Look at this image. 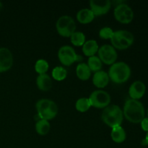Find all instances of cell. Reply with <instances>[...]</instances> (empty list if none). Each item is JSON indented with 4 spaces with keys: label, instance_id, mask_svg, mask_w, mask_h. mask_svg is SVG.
Returning a JSON list of instances; mask_svg holds the SVG:
<instances>
[{
    "label": "cell",
    "instance_id": "cell-1",
    "mask_svg": "<svg viewBox=\"0 0 148 148\" xmlns=\"http://www.w3.org/2000/svg\"><path fill=\"white\" fill-rule=\"evenodd\" d=\"M123 114L130 122L138 124L145 118V111L141 102L130 98L124 103Z\"/></svg>",
    "mask_w": 148,
    "mask_h": 148
},
{
    "label": "cell",
    "instance_id": "cell-2",
    "mask_svg": "<svg viewBox=\"0 0 148 148\" xmlns=\"http://www.w3.org/2000/svg\"><path fill=\"white\" fill-rule=\"evenodd\" d=\"M101 118L103 121L108 127L114 128L121 125L124 119V114L119 106L109 105L103 111Z\"/></svg>",
    "mask_w": 148,
    "mask_h": 148
},
{
    "label": "cell",
    "instance_id": "cell-3",
    "mask_svg": "<svg viewBox=\"0 0 148 148\" xmlns=\"http://www.w3.org/2000/svg\"><path fill=\"white\" fill-rule=\"evenodd\" d=\"M131 69L125 62H115L111 65L108 72L109 79L117 84L126 82L130 77Z\"/></svg>",
    "mask_w": 148,
    "mask_h": 148
},
{
    "label": "cell",
    "instance_id": "cell-4",
    "mask_svg": "<svg viewBox=\"0 0 148 148\" xmlns=\"http://www.w3.org/2000/svg\"><path fill=\"white\" fill-rule=\"evenodd\" d=\"M38 116L40 119H53L58 114V106L53 101L46 98L40 99L36 103Z\"/></svg>",
    "mask_w": 148,
    "mask_h": 148
},
{
    "label": "cell",
    "instance_id": "cell-5",
    "mask_svg": "<svg viewBox=\"0 0 148 148\" xmlns=\"http://www.w3.org/2000/svg\"><path fill=\"white\" fill-rule=\"evenodd\" d=\"M134 37L132 33L127 30L114 31L111 38L112 46L114 49L124 50L128 49L134 43Z\"/></svg>",
    "mask_w": 148,
    "mask_h": 148
},
{
    "label": "cell",
    "instance_id": "cell-6",
    "mask_svg": "<svg viewBox=\"0 0 148 148\" xmlns=\"http://www.w3.org/2000/svg\"><path fill=\"white\" fill-rule=\"evenodd\" d=\"M56 30L63 37H70L75 32L76 23L71 16L63 15L58 19L56 23Z\"/></svg>",
    "mask_w": 148,
    "mask_h": 148
},
{
    "label": "cell",
    "instance_id": "cell-7",
    "mask_svg": "<svg viewBox=\"0 0 148 148\" xmlns=\"http://www.w3.org/2000/svg\"><path fill=\"white\" fill-rule=\"evenodd\" d=\"M91 106L98 108H105L111 103V96L106 91L98 90L90 94L89 98Z\"/></svg>",
    "mask_w": 148,
    "mask_h": 148
},
{
    "label": "cell",
    "instance_id": "cell-8",
    "mask_svg": "<svg viewBox=\"0 0 148 148\" xmlns=\"http://www.w3.org/2000/svg\"><path fill=\"white\" fill-rule=\"evenodd\" d=\"M114 14L116 20L123 24L131 23L134 18V12L132 8L124 3H120L116 6Z\"/></svg>",
    "mask_w": 148,
    "mask_h": 148
},
{
    "label": "cell",
    "instance_id": "cell-9",
    "mask_svg": "<svg viewBox=\"0 0 148 148\" xmlns=\"http://www.w3.org/2000/svg\"><path fill=\"white\" fill-rule=\"evenodd\" d=\"M58 57L61 63L65 66H70L82 58L77 54L75 49L70 46H62L58 51Z\"/></svg>",
    "mask_w": 148,
    "mask_h": 148
},
{
    "label": "cell",
    "instance_id": "cell-10",
    "mask_svg": "<svg viewBox=\"0 0 148 148\" xmlns=\"http://www.w3.org/2000/svg\"><path fill=\"white\" fill-rule=\"evenodd\" d=\"M98 57L103 63L112 65L117 59V52L111 45L105 44L98 49Z\"/></svg>",
    "mask_w": 148,
    "mask_h": 148
},
{
    "label": "cell",
    "instance_id": "cell-11",
    "mask_svg": "<svg viewBox=\"0 0 148 148\" xmlns=\"http://www.w3.org/2000/svg\"><path fill=\"white\" fill-rule=\"evenodd\" d=\"M90 7L95 16H100L108 12L111 7V2L109 0H91Z\"/></svg>",
    "mask_w": 148,
    "mask_h": 148
},
{
    "label": "cell",
    "instance_id": "cell-12",
    "mask_svg": "<svg viewBox=\"0 0 148 148\" xmlns=\"http://www.w3.org/2000/svg\"><path fill=\"white\" fill-rule=\"evenodd\" d=\"M13 64V56L7 48H0V72H7Z\"/></svg>",
    "mask_w": 148,
    "mask_h": 148
},
{
    "label": "cell",
    "instance_id": "cell-13",
    "mask_svg": "<svg viewBox=\"0 0 148 148\" xmlns=\"http://www.w3.org/2000/svg\"><path fill=\"white\" fill-rule=\"evenodd\" d=\"M146 92V86L143 82L140 80H137L133 82L129 89V94L132 99L137 100L140 99L144 96Z\"/></svg>",
    "mask_w": 148,
    "mask_h": 148
},
{
    "label": "cell",
    "instance_id": "cell-14",
    "mask_svg": "<svg viewBox=\"0 0 148 148\" xmlns=\"http://www.w3.org/2000/svg\"><path fill=\"white\" fill-rule=\"evenodd\" d=\"M110 79L108 74L104 71H98L95 72L92 77V82L98 88H103L107 86Z\"/></svg>",
    "mask_w": 148,
    "mask_h": 148
},
{
    "label": "cell",
    "instance_id": "cell-15",
    "mask_svg": "<svg viewBox=\"0 0 148 148\" xmlns=\"http://www.w3.org/2000/svg\"><path fill=\"white\" fill-rule=\"evenodd\" d=\"M37 86L40 90L48 91L51 88L52 80L51 77L47 74L39 75L36 79Z\"/></svg>",
    "mask_w": 148,
    "mask_h": 148
},
{
    "label": "cell",
    "instance_id": "cell-16",
    "mask_svg": "<svg viewBox=\"0 0 148 148\" xmlns=\"http://www.w3.org/2000/svg\"><path fill=\"white\" fill-rule=\"evenodd\" d=\"M95 18V14H93L90 9H82L78 11L77 14V19L82 24H88L91 23Z\"/></svg>",
    "mask_w": 148,
    "mask_h": 148
},
{
    "label": "cell",
    "instance_id": "cell-17",
    "mask_svg": "<svg viewBox=\"0 0 148 148\" xmlns=\"http://www.w3.org/2000/svg\"><path fill=\"white\" fill-rule=\"evenodd\" d=\"M98 44L95 40H87L82 46V51L84 54L89 57L95 56V53H98Z\"/></svg>",
    "mask_w": 148,
    "mask_h": 148
},
{
    "label": "cell",
    "instance_id": "cell-18",
    "mask_svg": "<svg viewBox=\"0 0 148 148\" xmlns=\"http://www.w3.org/2000/svg\"><path fill=\"white\" fill-rule=\"evenodd\" d=\"M76 75L81 80H88L91 75V71L85 63H79L77 66Z\"/></svg>",
    "mask_w": 148,
    "mask_h": 148
},
{
    "label": "cell",
    "instance_id": "cell-19",
    "mask_svg": "<svg viewBox=\"0 0 148 148\" xmlns=\"http://www.w3.org/2000/svg\"><path fill=\"white\" fill-rule=\"evenodd\" d=\"M111 136L113 141L116 143H123L125 141L126 138H127V134H126L125 130L123 129V127H121V126L112 128Z\"/></svg>",
    "mask_w": 148,
    "mask_h": 148
},
{
    "label": "cell",
    "instance_id": "cell-20",
    "mask_svg": "<svg viewBox=\"0 0 148 148\" xmlns=\"http://www.w3.org/2000/svg\"><path fill=\"white\" fill-rule=\"evenodd\" d=\"M51 130V124L49 121L44 119H40L37 121L36 124V130L40 135H46Z\"/></svg>",
    "mask_w": 148,
    "mask_h": 148
},
{
    "label": "cell",
    "instance_id": "cell-21",
    "mask_svg": "<svg viewBox=\"0 0 148 148\" xmlns=\"http://www.w3.org/2000/svg\"><path fill=\"white\" fill-rule=\"evenodd\" d=\"M88 66L90 68L91 72H97L98 71H101L103 66V62L98 56H93L89 57L88 61Z\"/></svg>",
    "mask_w": 148,
    "mask_h": 148
},
{
    "label": "cell",
    "instance_id": "cell-22",
    "mask_svg": "<svg viewBox=\"0 0 148 148\" xmlns=\"http://www.w3.org/2000/svg\"><path fill=\"white\" fill-rule=\"evenodd\" d=\"M75 107H76V109L78 111H79V112H86L91 107V104L89 101V98H82L78 99L77 101L76 104H75Z\"/></svg>",
    "mask_w": 148,
    "mask_h": 148
},
{
    "label": "cell",
    "instance_id": "cell-23",
    "mask_svg": "<svg viewBox=\"0 0 148 148\" xmlns=\"http://www.w3.org/2000/svg\"><path fill=\"white\" fill-rule=\"evenodd\" d=\"M71 42L75 46H82L85 43V36L82 32L75 31L70 36Z\"/></svg>",
    "mask_w": 148,
    "mask_h": 148
},
{
    "label": "cell",
    "instance_id": "cell-24",
    "mask_svg": "<svg viewBox=\"0 0 148 148\" xmlns=\"http://www.w3.org/2000/svg\"><path fill=\"white\" fill-rule=\"evenodd\" d=\"M67 71L62 66H56L52 70V77L57 81H62L66 77Z\"/></svg>",
    "mask_w": 148,
    "mask_h": 148
},
{
    "label": "cell",
    "instance_id": "cell-25",
    "mask_svg": "<svg viewBox=\"0 0 148 148\" xmlns=\"http://www.w3.org/2000/svg\"><path fill=\"white\" fill-rule=\"evenodd\" d=\"M35 69L39 75L46 74L49 69V63L44 59H39L35 64Z\"/></svg>",
    "mask_w": 148,
    "mask_h": 148
},
{
    "label": "cell",
    "instance_id": "cell-26",
    "mask_svg": "<svg viewBox=\"0 0 148 148\" xmlns=\"http://www.w3.org/2000/svg\"><path fill=\"white\" fill-rule=\"evenodd\" d=\"M114 32L111 27H104L100 30L99 36L103 39H111Z\"/></svg>",
    "mask_w": 148,
    "mask_h": 148
},
{
    "label": "cell",
    "instance_id": "cell-27",
    "mask_svg": "<svg viewBox=\"0 0 148 148\" xmlns=\"http://www.w3.org/2000/svg\"><path fill=\"white\" fill-rule=\"evenodd\" d=\"M140 124H141L142 129H143L145 132H148V117H146V118L145 117V118L143 119V121L140 122Z\"/></svg>",
    "mask_w": 148,
    "mask_h": 148
},
{
    "label": "cell",
    "instance_id": "cell-28",
    "mask_svg": "<svg viewBox=\"0 0 148 148\" xmlns=\"http://www.w3.org/2000/svg\"><path fill=\"white\" fill-rule=\"evenodd\" d=\"M142 145H148V132H147L145 136V138L142 141Z\"/></svg>",
    "mask_w": 148,
    "mask_h": 148
},
{
    "label": "cell",
    "instance_id": "cell-29",
    "mask_svg": "<svg viewBox=\"0 0 148 148\" xmlns=\"http://www.w3.org/2000/svg\"><path fill=\"white\" fill-rule=\"evenodd\" d=\"M1 7H2V4H1V3L0 2V10H1Z\"/></svg>",
    "mask_w": 148,
    "mask_h": 148
},
{
    "label": "cell",
    "instance_id": "cell-30",
    "mask_svg": "<svg viewBox=\"0 0 148 148\" xmlns=\"http://www.w3.org/2000/svg\"><path fill=\"white\" fill-rule=\"evenodd\" d=\"M147 116H148V109H147Z\"/></svg>",
    "mask_w": 148,
    "mask_h": 148
}]
</instances>
